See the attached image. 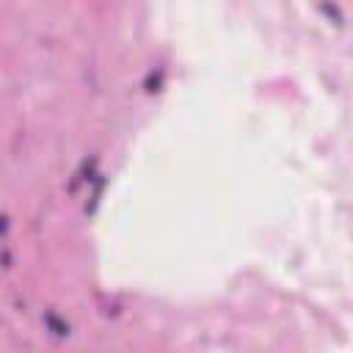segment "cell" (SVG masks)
<instances>
[{
    "mask_svg": "<svg viewBox=\"0 0 353 353\" xmlns=\"http://www.w3.org/2000/svg\"><path fill=\"white\" fill-rule=\"evenodd\" d=\"M47 323H50V326L55 328V334H67V326H61V323H58L52 315H47Z\"/></svg>",
    "mask_w": 353,
    "mask_h": 353,
    "instance_id": "cell-1",
    "label": "cell"
}]
</instances>
